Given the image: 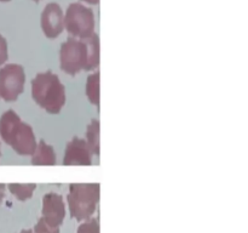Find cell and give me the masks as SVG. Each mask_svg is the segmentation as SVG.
<instances>
[{"instance_id": "14", "label": "cell", "mask_w": 248, "mask_h": 233, "mask_svg": "<svg viewBox=\"0 0 248 233\" xmlns=\"http://www.w3.org/2000/svg\"><path fill=\"white\" fill-rule=\"evenodd\" d=\"M7 188L12 196L19 201H26L33 197L34 191L36 189L35 183H9Z\"/></svg>"}, {"instance_id": "6", "label": "cell", "mask_w": 248, "mask_h": 233, "mask_svg": "<svg viewBox=\"0 0 248 233\" xmlns=\"http://www.w3.org/2000/svg\"><path fill=\"white\" fill-rule=\"evenodd\" d=\"M26 70L21 65L7 63L0 68V97L6 102H15L23 92Z\"/></svg>"}, {"instance_id": "1", "label": "cell", "mask_w": 248, "mask_h": 233, "mask_svg": "<svg viewBox=\"0 0 248 233\" xmlns=\"http://www.w3.org/2000/svg\"><path fill=\"white\" fill-rule=\"evenodd\" d=\"M0 137L21 157L33 154L38 145L33 128L12 109L0 116Z\"/></svg>"}, {"instance_id": "5", "label": "cell", "mask_w": 248, "mask_h": 233, "mask_svg": "<svg viewBox=\"0 0 248 233\" xmlns=\"http://www.w3.org/2000/svg\"><path fill=\"white\" fill-rule=\"evenodd\" d=\"M89 63V51L84 39L69 36L61 45L60 66L61 69L67 74H79L81 70H87Z\"/></svg>"}, {"instance_id": "23", "label": "cell", "mask_w": 248, "mask_h": 233, "mask_svg": "<svg viewBox=\"0 0 248 233\" xmlns=\"http://www.w3.org/2000/svg\"><path fill=\"white\" fill-rule=\"evenodd\" d=\"M0 157H1V150H0Z\"/></svg>"}, {"instance_id": "18", "label": "cell", "mask_w": 248, "mask_h": 233, "mask_svg": "<svg viewBox=\"0 0 248 233\" xmlns=\"http://www.w3.org/2000/svg\"><path fill=\"white\" fill-rule=\"evenodd\" d=\"M5 192H6V184L0 183V204H1L2 200H4Z\"/></svg>"}, {"instance_id": "17", "label": "cell", "mask_w": 248, "mask_h": 233, "mask_svg": "<svg viewBox=\"0 0 248 233\" xmlns=\"http://www.w3.org/2000/svg\"><path fill=\"white\" fill-rule=\"evenodd\" d=\"M7 58H9V46L6 39L0 34V67L6 63Z\"/></svg>"}, {"instance_id": "9", "label": "cell", "mask_w": 248, "mask_h": 233, "mask_svg": "<svg viewBox=\"0 0 248 233\" xmlns=\"http://www.w3.org/2000/svg\"><path fill=\"white\" fill-rule=\"evenodd\" d=\"M41 217L52 227H60L65 217L64 198L56 192H48L43 197Z\"/></svg>"}, {"instance_id": "12", "label": "cell", "mask_w": 248, "mask_h": 233, "mask_svg": "<svg viewBox=\"0 0 248 233\" xmlns=\"http://www.w3.org/2000/svg\"><path fill=\"white\" fill-rule=\"evenodd\" d=\"M101 124L97 119H92L86 128V141L87 146L91 150L92 154L99 155L101 152Z\"/></svg>"}, {"instance_id": "22", "label": "cell", "mask_w": 248, "mask_h": 233, "mask_svg": "<svg viewBox=\"0 0 248 233\" xmlns=\"http://www.w3.org/2000/svg\"><path fill=\"white\" fill-rule=\"evenodd\" d=\"M33 1H35V2H39V1H40V0H33Z\"/></svg>"}, {"instance_id": "15", "label": "cell", "mask_w": 248, "mask_h": 233, "mask_svg": "<svg viewBox=\"0 0 248 233\" xmlns=\"http://www.w3.org/2000/svg\"><path fill=\"white\" fill-rule=\"evenodd\" d=\"M77 233H99L98 218L90 217L89 220H85L79 226Z\"/></svg>"}, {"instance_id": "4", "label": "cell", "mask_w": 248, "mask_h": 233, "mask_svg": "<svg viewBox=\"0 0 248 233\" xmlns=\"http://www.w3.org/2000/svg\"><path fill=\"white\" fill-rule=\"evenodd\" d=\"M96 19L92 9L81 2H73L64 15V29L70 36L84 39L94 33Z\"/></svg>"}, {"instance_id": "20", "label": "cell", "mask_w": 248, "mask_h": 233, "mask_svg": "<svg viewBox=\"0 0 248 233\" xmlns=\"http://www.w3.org/2000/svg\"><path fill=\"white\" fill-rule=\"evenodd\" d=\"M19 233H33V230H23V231H21Z\"/></svg>"}, {"instance_id": "2", "label": "cell", "mask_w": 248, "mask_h": 233, "mask_svg": "<svg viewBox=\"0 0 248 233\" xmlns=\"http://www.w3.org/2000/svg\"><path fill=\"white\" fill-rule=\"evenodd\" d=\"M31 99L48 114H58L67 102L65 86L51 70L40 72L31 80Z\"/></svg>"}, {"instance_id": "8", "label": "cell", "mask_w": 248, "mask_h": 233, "mask_svg": "<svg viewBox=\"0 0 248 233\" xmlns=\"http://www.w3.org/2000/svg\"><path fill=\"white\" fill-rule=\"evenodd\" d=\"M92 152L85 138L74 136L65 146L63 165L65 166H89L92 164Z\"/></svg>"}, {"instance_id": "13", "label": "cell", "mask_w": 248, "mask_h": 233, "mask_svg": "<svg viewBox=\"0 0 248 233\" xmlns=\"http://www.w3.org/2000/svg\"><path fill=\"white\" fill-rule=\"evenodd\" d=\"M89 51V63H87V70L96 69L99 66V38L96 33L91 36L84 38Z\"/></svg>"}, {"instance_id": "19", "label": "cell", "mask_w": 248, "mask_h": 233, "mask_svg": "<svg viewBox=\"0 0 248 233\" xmlns=\"http://www.w3.org/2000/svg\"><path fill=\"white\" fill-rule=\"evenodd\" d=\"M81 1L87 2V4H90V5H96V4H98L99 0H81Z\"/></svg>"}, {"instance_id": "11", "label": "cell", "mask_w": 248, "mask_h": 233, "mask_svg": "<svg viewBox=\"0 0 248 233\" xmlns=\"http://www.w3.org/2000/svg\"><path fill=\"white\" fill-rule=\"evenodd\" d=\"M99 82H101V74L99 72L91 73L86 79V85H85V94H86L87 100L90 103L96 106L99 108V103H101V89H99Z\"/></svg>"}, {"instance_id": "3", "label": "cell", "mask_w": 248, "mask_h": 233, "mask_svg": "<svg viewBox=\"0 0 248 233\" xmlns=\"http://www.w3.org/2000/svg\"><path fill=\"white\" fill-rule=\"evenodd\" d=\"M99 183H72L67 194L69 213L77 221L89 220L99 201Z\"/></svg>"}, {"instance_id": "7", "label": "cell", "mask_w": 248, "mask_h": 233, "mask_svg": "<svg viewBox=\"0 0 248 233\" xmlns=\"http://www.w3.org/2000/svg\"><path fill=\"white\" fill-rule=\"evenodd\" d=\"M43 33L46 38L55 39L64 29V14L62 7L57 2H48L44 7L40 17Z\"/></svg>"}, {"instance_id": "16", "label": "cell", "mask_w": 248, "mask_h": 233, "mask_svg": "<svg viewBox=\"0 0 248 233\" xmlns=\"http://www.w3.org/2000/svg\"><path fill=\"white\" fill-rule=\"evenodd\" d=\"M33 233H60V227H52L43 217H40L34 226Z\"/></svg>"}, {"instance_id": "10", "label": "cell", "mask_w": 248, "mask_h": 233, "mask_svg": "<svg viewBox=\"0 0 248 233\" xmlns=\"http://www.w3.org/2000/svg\"><path fill=\"white\" fill-rule=\"evenodd\" d=\"M31 165L38 166H53L57 164V157H56L55 148L44 140L39 141L36 145L35 150L31 155Z\"/></svg>"}, {"instance_id": "21", "label": "cell", "mask_w": 248, "mask_h": 233, "mask_svg": "<svg viewBox=\"0 0 248 233\" xmlns=\"http://www.w3.org/2000/svg\"><path fill=\"white\" fill-rule=\"evenodd\" d=\"M0 1H1V2H7V1H10V0H0Z\"/></svg>"}]
</instances>
